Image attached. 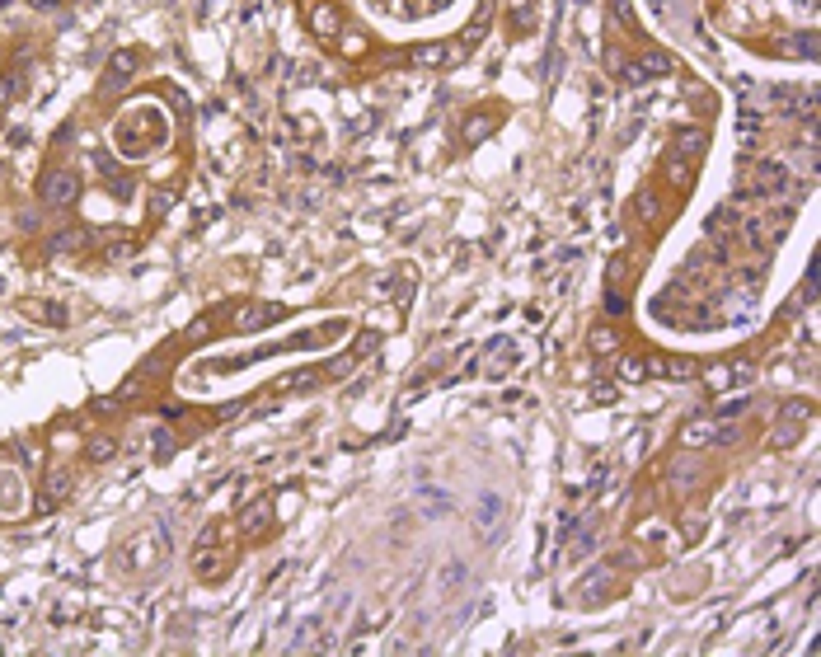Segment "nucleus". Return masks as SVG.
Here are the masks:
<instances>
[{"mask_svg":"<svg viewBox=\"0 0 821 657\" xmlns=\"http://www.w3.org/2000/svg\"><path fill=\"white\" fill-rule=\"evenodd\" d=\"M751 179L760 184L756 193H779V188H789V174H784L779 164H756V169H751Z\"/></svg>","mask_w":821,"mask_h":657,"instance_id":"nucleus-2","label":"nucleus"},{"mask_svg":"<svg viewBox=\"0 0 821 657\" xmlns=\"http://www.w3.org/2000/svg\"><path fill=\"white\" fill-rule=\"evenodd\" d=\"M418 498H423V507H427V512H432V517H441V512H446V498H441L437 488H423Z\"/></svg>","mask_w":821,"mask_h":657,"instance_id":"nucleus-6","label":"nucleus"},{"mask_svg":"<svg viewBox=\"0 0 821 657\" xmlns=\"http://www.w3.org/2000/svg\"><path fill=\"white\" fill-rule=\"evenodd\" d=\"M596 347H615V334L610 329H596Z\"/></svg>","mask_w":821,"mask_h":657,"instance_id":"nucleus-10","label":"nucleus"},{"mask_svg":"<svg viewBox=\"0 0 821 657\" xmlns=\"http://www.w3.org/2000/svg\"><path fill=\"white\" fill-rule=\"evenodd\" d=\"M113 66H118V71H132L136 56H132V52H118V56H113Z\"/></svg>","mask_w":821,"mask_h":657,"instance_id":"nucleus-9","label":"nucleus"},{"mask_svg":"<svg viewBox=\"0 0 821 657\" xmlns=\"http://www.w3.org/2000/svg\"><path fill=\"white\" fill-rule=\"evenodd\" d=\"M315 24H319V28H333V24H338V19H333V10L324 5V10H319V14H315Z\"/></svg>","mask_w":821,"mask_h":657,"instance_id":"nucleus-8","label":"nucleus"},{"mask_svg":"<svg viewBox=\"0 0 821 657\" xmlns=\"http://www.w3.org/2000/svg\"><path fill=\"white\" fill-rule=\"evenodd\" d=\"M643 376V362H624V380H638Z\"/></svg>","mask_w":821,"mask_h":657,"instance_id":"nucleus-11","label":"nucleus"},{"mask_svg":"<svg viewBox=\"0 0 821 657\" xmlns=\"http://www.w3.org/2000/svg\"><path fill=\"white\" fill-rule=\"evenodd\" d=\"M263 521H267V502H259V507L244 512V530H263Z\"/></svg>","mask_w":821,"mask_h":657,"instance_id":"nucleus-5","label":"nucleus"},{"mask_svg":"<svg viewBox=\"0 0 821 657\" xmlns=\"http://www.w3.org/2000/svg\"><path fill=\"white\" fill-rule=\"evenodd\" d=\"M498 517H503V502L498 498H479V526H483V530H493Z\"/></svg>","mask_w":821,"mask_h":657,"instance_id":"nucleus-4","label":"nucleus"},{"mask_svg":"<svg viewBox=\"0 0 821 657\" xmlns=\"http://www.w3.org/2000/svg\"><path fill=\"white\" fill-rule=\"evenodd\" d=\"M460 582H465V568H446V573H441V587H446V592L460 587Z\"/></svg>","mask_w":821,"mask_h":657,"instance_id":"nucleus-7","label":"nucleus"},{"mask_svg":"<svg viewBox=\"0 0 821 657\" xmlns=\"http://www.w3.org/2000/svg\"><path fill=\"white\" fill-rule=\"evenodd\" d=\"M164 554H169V540H164V530H160V526L141 530L132 545H127V559H132L136 568H160V563H164Z\"/></svg>","mask_w":821,"mask_h":657,"instance_id":"nucleus-1","label":"nucleus"},{"mask_svg":"<svg viewBox=\"0 0 821 657\" xmlns=\"http://www.w3.org/2000/svg\"><path fill=\"white\" fill-rule=\"evenodd\" d=\"M43 197H47L52 207H66V202L76 197V179H71V174H52L47 188H43Z\"/></svg>","mask_w":821,"mask_h":657,"instance_id":"nucleus-3","label":"nucleus"}]
</instances>
